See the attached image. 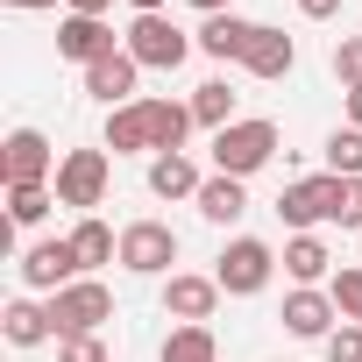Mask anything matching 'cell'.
Wrapping results in <instances>:
<instances>
[{
    "label": "cell",
    "instance_id": "obj_1",
    "mask_svg": "<svg viewBox=\"0 0 362 362\" xmlns=\"http://www.w3.org/2000/svg\"><path fill=\"white\" fill-rule=\"evenodd\" d=\"M192 43H199V36H185L170 15H135L128 36H121V50H128L142 71H177V64L192 57Z\"/></svg>",
    "mask_w": 362,
    "mask_h": 362
},
{
    "label": "cell",
    "instance_id": "obj_2",
    "mask_svg": "<svg viewBox=\"0 0 362 362\" xmlns=\"http://www.w3.org/2000/svg\"><path fill=\"white\" fill-rule=\"evenodd\" d=\"M277 156V121H235L214 135V170L221 177H256Z\"/></svg>",
    "mask_w": 362,
    "mask_h": 362
},
{
    "label": "cell",
    "instance_id": "obj_3",
    "mask_svg": "<svg viewBox=\"0 0 362 362\" xmlns=\"http://www.w3.org/2000/svg\"><path fill=\"white\" fill-rule=\"evenodd\" d=\"M100 320H114V291H107L100 277H78V284L50 291V327H57V341L100 334Z\"/></svg>",
    "mask_w": 362,
    "mask_h": 362
},
{
    "label": "cell",
    "instance_id": "obj_4",
    "mask_svg": "<svg viewBox=\"0 0 362 362\" xmlns=\"http://www.w3.org/2000/svg\"><path fill=\"white\" fill-rule=\"evenodd\" d=\"M57 149H50V135L43 128H15L8 142H0V177H8V192H29V185H50L57 177Z\"/></svg>",
    "mask_w": 362,
    "mask_h": 362
},
{
    "label": "cell",
    "instance_id": "obj_5",
    "mask_svg": "<svg viewBox=\"0 0 362 362\" xmlns=\"http://www.w3.org/2000/svg\"><path fill=\"white\" fill-rule=\"evenodd\" d=\"M270 270H277V249L256 242V235H235V242L221 249V263H214V284H221L228 298H256V291L270 284Z\"/></svg>",
    "mask_w": 362,
    "mask_h": 362
},
{
    "label": "cell",
    "instance_id": "obj_6",
    "mask_svg": "<svg viewBox=\"0 0 362 362\" xmlns=\"http://www.w3.org/2000/svg\"><path fill=\"white\" fill-rule=\"evenodd\" d=\"M107 149H64V163H57V177H50V192H57V206H78V214H93L100 199H107Z\"/></svg>",
    "mask_w": 362,
    "mask_h": 362
},
{
    "label": "cell",
    "instance_id": "obj_7",
    "mask_svg": "<svg viewBox=\"0 0 362 362\" xmlns=\"http://www.w3.org/2000/svg\"><path fill=\"white\" fill-rule=\"evenodd\" d=\"M277 214H284L298 235H313L320 221H334V214H341V177H334V170H320V177H298V185H284V192H277Z\"/></svg>",
    "mask_w": 362,
    "mask_h": 362
},
{
    "label": "cell",
    "instance_id": "obj_8",
    "mask_svg": "<svg viewBox=\"0 0 362 362\" xmlns=\"http://www.w3.org/2000/svg\"><path fill=\"white\" fill-rule=\"evenodd\" d=\"M170 263H177V235H170L163 221H128V228H121V270L163 277Z\"/></svg>",
    "mask_w": 362,
    "mask_h": 362
},
{
    "label": "cell",
    "instance_id": "obj_9",
    "mask_svg": "<svg viewBox=\"0 0 362 362\" xmlns=\"http://www.w3.org/2000/svg\"><path fill=\"white\" fill-rule=\"evenodd\" d=\"M78 249H71V235L64 242H36L29 256H22V284L29 291H64V284H78Z\"/></svg>",
    "mask_w": 362,
    "mask_h": 362
},
{
    "label": "cell",
    "instance_id": "obj_10",
    "mask_svg": "<svg viewBox=\"0 0 362 362\" xmlns=\"http://www.w3.org/2000/svg\"><path fill=\"white\" fill-rule=\"evenodd\" d=\"M121 43H114V29L100 22V15H64L57 22V57H71V64H100V57H114Z\"/></svg>",
    "mask_w": 362,
    "mask_h": 362
},
{
    "label": "cell",
    "instance_id": "obj_11",
    "mask_svg": "<svg viewBox=\"0 0 362 362\" xmlns=\"http://www.w3.org/2000/svg\"><path fill=\"white\" fill-rule=\"evenodd\" d=\"M214 305H221V284H214V277H177V270H170V284H163V313H170L177 327H206Z\"/></svg>",
    "mask_w": 362,
    "mask_h": 362
},
{
    "label": "cell",
    "instance_id": "obj_12",
    "mask_svg": "<svg viewBox=\"0 0 362 362\" xmlns=\"http://www.w3.org/2000/svg\"><path fill=\"white\" fill-rule=\"evenodd\" d=\"M135 78H142V64H135L128 50H114V57H100V64L86 71V93L114 114V107H135Z\"/></svg>",
    "mask_w": 362,
    "mask_h": 362
},
{
    "label": "cell",
    "instance_id": "obj_13",
    "mask_svg": "<svg viewBox=\"0 0 362 362\" xmlns=\"http://www.w3.org/2000/svg\"><path fill=\"white\" fill-rule=\"evenodd\" d=\"M242 64H249V78H284V71L298 64V43H291L284 29H270V22H256V36H249V50H242Z\"/></svg>",
    "mask_w": 362,
    "mask_h": 362
},
{
    "label": "cell",
    "instance_id": "obj_14",
    "mask_svg": "<svg viewBox=\"0 0 362 362\" xmlns=\"http://www.w3.org/2000/svg\"><path fill=\"white\" fill-rule=\"evenodd\" d=\"M100 149H114V156H156V128H149V100H135V107H114L107 114V142Z\"/></svg>",
    "mask_w": 362,
    "mask_h": 362
},
{
    "label": "cell",
    "instance_id": "obj_15",
    "mask_svg": "<svg viewBox=\"0 0 362 362\" xmlns=\"http://www.w3.org/2000/svg\"><path fill=\"white\" fill-rule=\"evenodd\" d=\"M334 320H341V313H334V298H327V291H313V284H298V291L284 298V327H291L298 341H327V334H334Z\"/></svg>",
    "mask_w": 362,
    "mask_h": 362
},
{
    "label": "cell",
    "instance_id": "obj_16",
    "mask_svg": "<svg viewBox=\"0 0 362 362\" xmlns=\"http://www.w3.org/2000/svg\"><path fill=\"white\" fill-rule=\"evenodd\" d=\"M199 185H206V177H199V163L185 149H177V156H149V192L156 199H199Z\"/></svg>",
    "mask_w": 362,
    "mask_h": 362
},
{
    "label": "cell",
    "instance_id": "obj_17",
    "mask_svg": "<svg viewBox=\"0 0 362 362\" xmlns=\"http://www.w3.org/2000/svg\"><path fill=\"white\" fill-rule=\"evenodd\" d=\"M192 206H199L214 228H235V221L249 214V192H242V177H221V170H214L206 185H199V199H192Z\"/></svg>",
    "mask_w": 362,
    "mask_h": 362
},
{
    "label": "cell",
    "instance_id": "obj_18",
    "mask_svg": "<svg viewBox=\"0 0 362 362\" xmlns=\"http://www.w3.org/2000/svg\"><path fill=\"white\" fill-rule=\"evenodd\" d=\"M249 36H256V22H242V15H214V22L199 29V50H206V57H221V64H228V57L242 64Z\"/></svg>",
    "mask_w": 362,
    "mask_h": 362
},
{
    "label": "cell",
    "instance_id": "obj_19",
    "mask_svg": "<svg viewBox=\"0 0 362 362\" xmlns=\"http://www.w3.org/2000/svg\"><path fill=\"white\" fill-rule=\"evenodd\" d=\"M0 327H8V341L15 348H36V341H50L57 327H50V305H36V298H15L8 313H0Z\"/></svg>",
    "mask_w": 362,
    "mask_h": 362
},
{
    "label": "cell",
    "instance_id": "obj_20",
    "mask_svg": "<svg viewBox=\"0 0 362 362\" xmlns=\"http://www.w3.org/2000/svg\"><path fill=\"white\" fill-rule=\"evenodd\" d=\"M192 121H199V128H214V135H221V128H235V86H228V78H206V86L192 93Z\"/></svg>",
    "mask_w": 362,
    "mask_h": 362
},
{
    "label": "cell",
    "instance_id": "obj_21",
    "mask_svg": "<svg viewBox=\"0 0 362 362\" xmlns=\"http://www.w3.org/2000/svg\"><path fill=\"white\" fill-rule=\"evenodd\" d=\"M71 249H78V263H86V270H100V263H114V256H121L114 228H107V221H93V214L71 228Z\"/></svg>",
    "mask_w": 362,
    "mask_h": 362
},
{
    "label": "cell",
    "instance_id": "obj_22",
    "mask_svg": "<svg viewBox=\"0 0 362 362\" xmlns=\"http://www.w3.org/2000/svg\"><path fill=\"white\" fill-rule=\"evenodd\" d=\"M327 263H334V256H327V242H320V235H291V242H284V270H291L298 284H320V277H327Z\"/></svg>",
    "mask_w": 362,
    "mask_h": 362
},
{
    "label": "cell",
    "instance_id": "obj_23",
    "mask_svg": "<svg viewBox=\"0 0 362 362\" xmlns=\"http://www.w3.org/2000/svg\"><path fill=\"white\" fill-rule=\"evenodd\" d=\"M156 362H221L214 327H177V334H163V355H156Z\"/></svg>",
    "mask_w": 362,
    "mask_h": 362
},
{
    "label": "cell",
    "instance_id": "obj_24",
    "mask_svg": "<svg viewBox=\"0 0 362 362\" xmlns=\"http://www.w3.org/2000/svg\"><path fill=\"white\" fill-rule=\"evenodd\" d=\"M327 170L334 177H362V128H334L327 135Z\"/></svg>",
    "mask_w": 362,
    "mask_h": 362
},
{
    "label": "cell",
    "instance_id": "obj_25",
    "mask_svg": "<svg viewBox=\"0 0 362 362\" xmlns=\"http://www.w3.org/2000/svg\"><path fill=\"white\" fill-rule=\"evenodd\" d=\"M327 298H334V313L348 327H362V270H334L327 277Z\"/></svg>",
    "mask_w": 362,
    "mask_h": 362
},
{
    "label": "cell",
    "instance_id": "obj_26",
    "mask_svg": "<svg viewBox=\"0 0 362 362\" xmlns=\"http://www.w3.org/2000/svg\"><path fill=\"white\" fill-rule=\"evenodd\" d=\"M50 206H57V192H50V185H29V192H8V221H15V228H36V221H43Z\"/></svg>",
    "mask_w": 362,
    "mask_h": 362
},
{
    "label": "cell",
    "instance_id": "obj_27",
    "mask_svg": "<svg viewBox=\"0 0 362 362\" xmlns=\"http://www.w3.org/2000/svg\"><path fill=\"white\" fill-rule=\"evenodd\" d=\"M334 78H341L348 93L362 86V36H341V43H334Z\"/></svg>",
    "mask_w": 362,
    "mask_h": 362
},
{
    "label": "cell",
    "instance_id": "obj_28",
    "mask_svg": "<svg viewBox=\"0 0 362 362\" xmlns=\"http://www.w3.org/2000/svg\"><path fill=\"white\" fill-rule=\"evenodd\" d=\"M327 362H362V327H348V320H341V327L327 334Z\"/></svg>",
    "mask_w": 362,
    "mask_h": 362
},
{
    "label": "cell",
    "instance_id": "obj_29",
    "mask_svg": "<svg viewBox=\"0 0 362 362\" xmlns=\"http://www.w3.org/2000/svg\"><path fill=\"white\" fill-rule=\"evenodd\" d=\"M57 362H107V341H100V334H78V341H57Z\"/></svg>",
    "mask_w": 362,
    "mask_h": 362
},
{
    "label": "cell",
    "instance_id": "obj_30",
    "mask_svg": "<svg viewBox=\"0 0 362 362\" xmlns=\"http://www.w3.org/2000/svg\"><path fill=\"white\" fill-rule=\"evenodd\" d=\"M334 221L362 235V177H341V214H334Z\"/></svg>",
    "mask_w": 362,
    "mask_h": 362
},
{
    "label": "cell",
    "instance_id": "obj_31",
    "mask_svg": "<svg viewBox=\"0 0 362 362\" xmlns=\"http://www.w3.org/2000/svg\"><path fill=\"white\" fill-rule=\"evenodd\" d=\"M298 15L305 22H327V15H341V0H298Z\"/></svg>",
    "mask_w": 362,
    "mask_h": 362
},
{
    "label": "cell",
    "instance_id": "obj_32",
    "mask_svg": "<svg viewBox=\"0 0 362 362\" xmlns=\"http://www.w3.org/2000/svg\"><path fill=\"white\" fill-rule=\"evenodd\" d=\"M107 8L114 0H71V15H100V22H107Z\"/></svg>",
    "mask_w": 362,
    "mask_h": 362
},
{
    "label": "cell",
    "instance_id": "obj_33",
    "mask_svg": "<svg viewBox=\"0 0 362 362\" xmlns=\"http://www.w3.org/2000/svg\"><path fill=\"white\" fill-rule=\"evenodd\" d=\"M192 8H199V15L214 22V15H235V0H192Z\"/></svg>",
    "mask_w": 362,
    "mask_h": 362
},
{
    "label": "cell",
    "instance_id": "obj_34",
    "mask_svg": "<svg viewBox=\"0 0 362 362\" xmlns=\"http://www.w3.org/2000/svg\"><path fill=\"white\" fill-rule=\"evenodd\" d=\"M348 128H362V86L348 93Z\"/></svg>",
    "mask_w": 362,
    "mask_h": 362
},
{
    "label": "cell",
    "instance_id": "obj_35",
    "mask_svg": "<svg viewBox=\"0 0 362 362\" xmlns=\"http://www.w3.org/2000/svg\"><path fill=\"white\" fill-rule=\"evenodd\" d=\"M128 8H135V15H163V0H128Z\"/></svg>",
    "mask_w": 362,
    "mask_h": 362
},
{
    "label": "cell",
    "instance_id": "obj_36",
    "mask_svg": "<svg viewBox=\"0 0 362 362\" xmlns=\"http://www.w3.org/2000/svg\"><path fill=\"white\" fill-rule=\"evenodd\" d=\"M8 8H57V0H8Z\"/></svg>",
    "mask_w": 362,
    "mask_h": 362
}]
</instances>
